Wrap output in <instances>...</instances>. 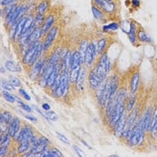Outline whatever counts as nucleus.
I'll return each instance as SVG.
<instances>
[{
  "label": "nucleus",
  "mask_w": 157,
  "mask_h": 157,
  "mask_svg": "<svg viewBox=\"0 0 157 157\" xmlns=\"http://www.w3.org/2000/svg\"><path fill=\"white\" fill-rule=\"evenodd\" d=\"M111 67L112 65L108 55V51L106 50L101 55L99 56V58L97 59L96 62L93 67L96 73L97 76L102 82L106 80L107 77L109 76V74L111 70Z\"/></svg>",
  "instance_id": "1"
},
{
  "label": "nucleus",
  "mask_w": 157,
  "mask_h": 157,
  "mask_svg": "<svg viewBox=\"0 0 157 157\" xmlns=\"http://www.w3.org/2000/svg\"><path fill=\"white\" fill-rule=\"evenodd\" d=\"M47 60H48V56L46 55V53H44V55L42 57H40V59L30 68L29 77L32 81H38L39 80L40 76L41 75L42 71L44 69V67L47 63Z\"/></svg>",
  "instance_id": "2"
},
{
  "label": "nucleus",
  "mask_w": 157,
  "mask_h": 157,
  "mask_svg": "<svg viewBox=\"0 0 157 157\" xmlns=\"http://www.w3.org/2000/svg\"><path fill=\"white\" fill-rule=\"evenodd\" d=\"M97 48H96V42L94 40H90L88 48H87V51H86V55H85V66L88 68H92L95 62L97 60Z\"/></svg>",
  "instance_id": "3"
},
{
  "label": "nucleus",
  "mask_w": 157,
  "mask_h": 157,
  "mask_svg": "<svg viewBox=\"0 0 157 157\" xmlns=\"http://www.w3.org/2000/svg\"><path fill=\"white\" fill-rule=\"evenodd\" d=\"M59 27L58 25H54L46 33V35L44 36V40L42 41L44 53H47L50 50L52 45L54 44L55 40L59 35Z\"/></svg>",
  "instance_id": "4"
},
{
  "label": "nucleus",
  "mask_w": 157,
  "mask_h": 157,
  "mask_svg": "<svg viewBox=\"0 0 157 157\" xmlns=\"http://www.w3.org/2000/svg\"><path fill=\"white\" fill-rule=\"evenodd\" d=\"M22 127V121L21 120L17 117V116H13V120L8 125V133L11 136L13 141L15 142L17 137H18V134L21 129Z\"/></svg>",
  "instance_id": "5"
},
{
  "label": "nucleus",
  "mask_w": 157,
  "mask_h": 157,
  "mask_svg": "<svg viewBox=\"0 0 157 157\" xmlns=\"http://www.w3.org/2000/svg\"><path fill=\"white\" fill-rule=\"evenodd\" d=\"M87 70H89V69L85 67V65H83L81 67L80 73H79V75L77 77V80L74 85V88L77 92H81V91L85 90V82H87V74H88Z\"/></svg>",
  "instance_id": "6"
},
{
  "label": "nucleus",
  "mask_w": 157,
  "mask_h": 157,
  "mask_svg": "<svg viewBox=\"0 0 157 157\" xmlns=\"http://www.w3.org/2000/svg\"><path fill=\"white\" fill-rule=\"evenodd\" d=\"M101 84V81L97 76L94 67L90 68L88 71V74H87V86H88V88L94 92L100 86Z\"/></svg>",
  "instance_id": "7"
},
{
  "label": "nucleus",
  "mask_w": 157,
  "mask_h": 157,
  "mask_svg": "<svg viewBox=\"0 0 157 157\" xmlns=\"http://www.w3.org/2000/svg\"><path fill=\"white\" fill-rule=\"evenodd\" d=\"M102 11L105 13L106 16H110V15H115L117 9H118V5L116 1H112V2H109L106 0H101L100 6H99Z\"/></svg>",
  "instance_id": "8"
},
{
  "label": "nucleus",
  "mask_w": 157,
  "mask_h": 157,
  "mask_svg": "<svg viewBox=\"0 0 157 157\" xmlns=\"http://www.w3.org/2000/svg\"><path fill=\"white\" fill-rule=\"evenodd\" d=\"M35 134L34 129L31 127V125L29 124H24L21 127V129L18 134V137L15 141V143L19 142V141H23V140H29L31 138L32 136H33Z\"/></svg>",
  "instance_id": "9"
},
{
  "label": "nucleus",
  "mask_w": 157,
  "mask_h": 157,
  "mask_svg": "<svg viewBox=\"0 0 157 157\" xmlns=\"http://www.w3.org/2000/svg\"><path fill=\"white\" fill-rule=\"evenodd\" d=\"M127 117H128V112H127V110H125L124 113L122 114V116L121 117V119L116 122V124L112 128L113 135L116 137H118V138H121L122 137V134H123V130H124V127H125Z\"/></svg>",
  "instance_id": "10"
},
{
  "label": "nucleus",
  "mask_w": 157,
  "mask_h": 157,
  "mask_svg": "<svg viewBox=\"0 0 157 157\" xmlns=\"http://www.w3.org/2000/svg\"><path fill=\"white\" fill-rule=\"evenodd\" d=\"M40 41H37V42H34V43L31 44L30 46H28L27 48L25 49V51L24 52V55L22 57V60H21V63H22V65L24 67H27L28 63L30 62L32 57L33 56L35 50L37 49V47H38V45L40 44Z\"/></svg>",
  "instance_id": "11"
},
{
  "label": "nucleus",
  "mask_w": 157,
  "mask_h": 157,
  "mask_svg": "<svg viewBox=\"0 0 157 157\" xmlns=\"http://www.w3.org/2000/svg\"><path fill=\"white\" fill-rule=\"evenodd\" d=\"M60 75V65L58 64L53 67L51 72L49 73L48 78H47V84H46V89H51V87L54 85L55 82L57 81L58 77Z\"/></svg>",
  "instance_id": "12"
},
{
  "label": "nucleus",
  "mask_w": 157,
  "mask_h": 157,
  "mask_svg": "<svg viewBox=\"0 0 157 157\" xmlns=\"http://www.w3.org/2000/svg\"><path fill=\"white\" fill-rule=\"evenodd\" d=\"M153 110H154L153 107L152 106H149L142 113V115H143V122H144V128H145V130L146 133H150V131H151Z\"/></svg>",
  "instance_id": "13"
},
{
  "label": "nucleus",
  "mask_w": 157,
  "mask_h": 157,
  "mask_svg": "<svg viewBox=\"0 0 157 157\" xmlns=\"http://www.w3.org/2000/svg\"><path fill=\"white\" fill-rule=\"evenodd\" d=\"M140 83V74L139 71H135L129 79V93L130 94H136Z\"/></svg>",
  "instance_id": "14"
},
{
  "label": "nucleus",
  "mask_w": 157,
  "mask_h": 157,
  "mask_svg": "<svg viewBox=\"0 0 157 157\" xmlns=\"http://www.w3.org/2000/svg\"><path fill=\"white\" fill-rule=\"evenodd\" d=\"M56 20H57V18H56V15L54 13H49L48 15H46L45 21H44L43 24L41 25V32H42L43 36H45L46 33L55 25Z\"/></svg>",
  "instance_id": "15"
},
{
  "label": "nucleus",
  "mask_w": 157,
  "mask_h": 157,
  "mask_svg": "<svg viewBox=\"0 0 157 157\" xmlns=\"http://www.w3.org/2000/svg\"><path fill=\"white\" fill-rule=\"evenodd\" d=\"M139 24H137L135 21H131L130 22V28L129 31L128 33V38L130 41L131 44L136 45L137 43V38H136V33H137V30L139 28Z\"/></svg>",
  "instance_id": "16"
},
{
  "label": "nucleus",
  "mask_w": 157,
  "mask_h": 157,
  "mask_svg": "<svg viewBox=\"0 0 157 157\" xmlns=\"http://www.w3.org/2000/svg\"><path fill=\"white\" fill-rule=\"evenodd\" d=\"M83 66V62H82V58L81 55L78 51V49H75L73 50L72 57H71V61H70V70L81 67ZM69 70V71H70Z\"/></svg>",
  "instance_id": "17"
},
{
  "label": "nucleus",
  "mask_w": 157,
  "mask_h": 157,
  "mask_svg": "<svg viewBox=\"0 0 157 157\" xmlns=\"http://www.w3.org/2000/svg\"><path fill=\"white\" fill-rule=\"evenodd\" d=\"M91 10H92V13H93L94 18L95 20H97V21H101H101H103L104 19L107 18L105 13L102 11V9H101L99 6H97L95 4H93V3H92Z\"/></svg>",
  "instance_id": "18"
},
{
  "label": "nucleus",
  "mask_w": 157,
  "mask_h": 157,
  "mask_svg": "<svg viewBox=\"0 0 157 157\" xmlns=\"http://www.w3.org/2000/svg\"><path fill=\"white\" fill-rule=\"evenodd\" d=\"M43 37L42 35V32H41V26L40 27H37L35 30L32 33V34L30 35L28 41H27V47L30 46L31 44L37 42V41H40L41 38Z\"/></svg>",
  "instance_id": "19"
},
{
  "label": "nucleus",
  "mask_w": 157,
  "mask_h": 157,
  "mask_svg": "<svg viewBox=\"0 0 157 157\" xmlns=\"http://www.w3.org/2000/svg\"><path fill=\"white\" fill-rule=\"evenodd\" d=\"M89 42H90V40H89L87 38H83V39L79 41V44H78V48H77V49H78L80 55H81L83 65H85V55H86V51H87V48H88Z\"/></svg>",
  "instance_id": "20"
},
{
  "label": "nucleus",
  "mask_w": 157,
  "mask_h": 157,
  "mask_svg": "<svg viewBox=\"0 0 157 157\" xmlns=\"http://www.w3.org/2000/svg\"><path fill=\"white\" fill-rule=\"evenodd\" d=\"M136 38H137V41H139L140 43H152L153 41L152 38L146 33V32L141 26H139L137 30Z\"/></svg>",
  "instance_id": "21"
},
{
  "label": "nucleus",
  "mask_w": 157,
  "mask_h": 157,
  "mask_svg": "<svg viewBox=\"0 0 157 157\" xmlns=\"http://www.w3.org/2000/svg\"><path fill=\"white\" fill-rule=\"evenodd\" d=\"M31 149L30 140H23L16 143V152L18 155H22L24 153L28 152Z\"/></svg>",
  "instance_id": "22"
},
{
  "label": "nucleus",
  "mask_w": 157,
  "mask_h": 157,
  "mask_svg": "<svg viewBox=\"0 0 157 157\" xmlns=\"http://www.w3.org/2000/svg\"><path fill=\"white\" fill-rule=\"evenodd\" d=\"M150 136L153 139H155L157 136V105L155 106L153 110V118H152V125H151V131Z\"/></svg>",
  "instance_id": "23"
},
{
  "label": "nucleus",
  "mask_w": 157,
  "mask_h": 157,
  "mask_svg": "<svg viewBox=\"0 0 157 157\" xmlns=\"http://www.w3.org/2000/svg\"><path fill=\"white\" fill-rule=\"evenodd\" d=\"M108 44H109V40L105 37H102L97 40L96 48L98 56L101 55L104 51H106V47L108 46Z\"/></svg>",
  "instance_id": "24"
},
{
  "label": "nucleus",
  "mask_w": 157,
  "mask_h": 157,
  "mask_svg": "<svg viewBox=\"0 0 157 157\" xmlns=\"http://www.w3.org/2000/svg\"><path fill=\"white\" fill-rule=\"evenodd\" d=\"M5 67L7 71L12 73H19L22 71V67L20 65H17L13 60H6L5 62Z\"/></svg>",
  "instance_id": "25"
},
{
  "label": "nucleus",
  "mask_w": 157,
  "mask_h": 157,
  "mask_svg": "<svg viewBox=\"0 0 157 157\" xmlns=\"http://www.w3.org/2000/svg\"><path fill=\"white\" fill-rule=\"evenodd\" d=\"M49 6V2L48 0H41L36 6V8L34 9L35 13H43L45 14L48 11Z\"/></svg>",
  "instance_id": "26"
},
{
  "label": "nucleus",
  "mask_w": 157,
  "mask_h": 157,
  "mask_svg": "<svg viewBox=\"0 0 157 157\" xmlns=\"http://www.w3.org/2000/svg\"><path fill=\"white\" fill-rule=\"evenodd\" d=\"M121 28V24H119L116 21H112L111 23L104 24L102 26V32L104 33H109V32H116Z\"/></svg>",
  "instance_id": "27"
},
{
  "label": "nucleus",
  "mask_w": 157,
  "mask_h": 157,
  "mask_svg": "<svg viewBox=\"0 0 157 157\" xmlns=\"http://www.w3.org/2000/svg\"><path fill=\"white\" fill-rule=\"evenodd\" d=\"M13 114L8 111V110H2L1 114H0V124H7L9 125V123L13 120Z\"/></svg>",
  "instance_id": "28"
},
{
  "label": "nucleus",
  "mask_w": 157,
  "mask_h": 157,
  "mask_svg": "<svg viewBox=\"0 0 157 157\" xmlns=\"http://www.w3.org/2000/svg\"><path fill=\"white\" fill-rule=\"evenodd\" d=\"M136 102V94H131L130 96L128 97L127 101H126V105H125V109H126L128 113H129L135 108Z\"/></svg>",
  "instance_id": "29"
},
{
  "label": "nucleus",
  "mask_w": 157,
  "mask_h": 157,
  "mask_svg": "<svg viewBox=\"0 0 157 157\" xmlns=\"http://www.w3.org/2000/svg\"><path fill=\"white\" fill-rule=\"evenodd\" d=\"M64 155L59 149L56 148V147H52L49 148L48 151L42 155V157H62Z\"/></svg>",
  "instance_id": "30"
},
{
  "label": "nucleus",
  "mask_w": 157,
  "mask_h": 157,
  "mask_svg": "<svg viewBox=\"0 0 157 157\" xmlns=\"http://www.w3.org/2000/svg\"><path fill=\"white\" fill-rule=\"evenodd\" d=\"M81 67H78V68H75V69H73L69 71V78H70V83L73 85H75V83L76 82L77 80V77L79 75V73L81 70Z\"/></svg>",
  "instance_id": "31"
},
{
  "label": "nucleus",
  "mask_w": 157,
  "mask_h": 157,
  "mask_svg": "<svg viewBox=\"0 0 157 157\" xmlns=\"http://www.w3.org/2000/svg\"><path fill=\"white\" fill-rule=\"evenodd\" d=\"M45 18H46V15L43 13H35V15H34V25L36 27H40L44 23Z\"/></svg>",
  "instance_id": "32"
},
{
  "label": "nucleus",
  "mask_w": 157,
  "mask_h": 157,
  "mask_svg": "<svg viewBox=\"0 0 157 157\" xmlns=\"http://www.w3.org/2000/svg\"><path fill=\"white\" fill-rule=\"evenodd\" d=\"M2 96L7 102H10V103H13L16 101V97L13 95L12 94L9 93V91H6V90H4L2 92Z\"/></svg>",
  "instance_id": "33"
},
{
  "label": "nucleus",
  "mask_w": 157,
  "mask_h": 157,
  "mask_svg": "<svg viewBox=\"0 0 157 157\" xmlns=\"http://www.w3.org/2000/svg\"><path fill=\"white\" fill-rule=\"evenodd\" d=\"M16 101H17V103H18L19 107H20L22 109H24V111L29 112V113L33 112V108H31V106H29L28 104H26V103H24V101H22L19 98H16Z\"/></svg>",
  "instance_id": "34"
},
{
  "label": "nucleus",
  "mask_w": 157,
  "mask_h": 157,
  "mask_svg": "<svg viewBox=\"0 0 157 157\" xmlns=\"http://www.w3.org/2000/svg\"><path fill=\"white\" fill-rule=\"evenodd\" d=\"M9 82H10V84H11L13 87L20 88V87L22 86V82H21V80H20L18 77L14 76V75H10V76H9Z\"/></svg>",
  "instance_id": "35"
},
{
  "label": "nucleus",
  "mask_w": 157,
  "mask_h": 157,
  "mask_svg": "<svg viewBox=\"0 0 157 157\" xmlns=\"http://www.w3.org/2000/svg\"><path fill=\"white\" fill-rule=\"evenodd\" d=\"M1 86H2V88L4 90H6V91H13V90H14V87L10 84V82L5 80L4 78L1 79Z\"/></svg>",
  "instance_id": "36"
},
{
  "label": "nucleus",
  "mask_w": 157,
  "mask_h": 157,
  "mask_svg": "<svg viewBox=\"0 0 157 157\" xmlns=\"http://www.w3.org/2000/svg\"><path fill=\"white\" fill-rule=\"evenodd\" d=\"M10 150H11L10 145H0V156H8V154H9Z\"/></svg>",
  "instance_id": "37"
},
{
  "label": "nucleus",
  "mask_w": 157,
  "mask_h": 157,
  "mask_svg": "<svg viewBox=\"0 0 157 157\" xmlns=\"http://www.w3.org/2000/svg\"><path fill=\"white\" fill-rule=\"evenodd\" d=\"M50 145V140L48 137H46L45 136H40L39 137V145L41 146H49Z\"/></svg>",
  "instance_id": "38"
},
{
  "label": "nucleus",
  "mask_w": 157,
  "mask_h": 157,
  "mask_svg": "<svg viewBox=\"0 0 157 157\" xmlns=\"http://www.w3.org/2000/svg\"><path fill=\"white\" fill-rule=\"evenodd\" d=\"M129 28H130V22L126 20V21H122L121 22V29L125 33L128 34V31H129Z\"/></svg>",
  "instance_id": "39"
},
{
  "label": "nucleus",
  "mask_w": 157,
  "mask_h": 157,
  "mask_svg": "<svg viewBox=\"0 0 157 157\" xmlns=\"http://www.w3.org/2000/svg\"><path fill=\"white\" fill-rule=\"evenodd\" d=\"M39 137L40 136H38L36 134H34L33 136H31V138L29 139L30 140V144H31V148L39 145Z\"/></svg>",
  "instance_id": "40"
},
{
  "label": "nucleus",
  "mask_w": 157,
  "mask_h": 157,
  "mask_svg": "<svg viewBox=\"0 0 157 157\" xmlns=\"http://www.w3.org/2000/svg\"><path fill=\"white\" fill-rule=\"evenodd\" d=\"M46 115L48 116V118L50 120V121H58L59 117L57 115V113L53 110H48L46 111Z\"/></svg>",
  "instance_id": "41"
},
{
  "label": "nucleus",
  "mask_w": 157,
  "mask_h": 157,
  "mask_svg": "<svg viewBox=\"0 0 157 157\" xmlns=\"http://www.w3.org/2000/svg\"><path fill=\"white\" fill-rule=\"evenodd\" d=\"M56 136H57V137L60 140L62 143H64V144H66V145H70L69 140L67 139V137L65 135L59 133V132H56Z\"/></svg>",
  "instance_id": "42"
},
{
  "label": "nucleus",
  "mask_w": 157,
  "mask_h": 157,
  "mask_svg": "<svg viewBox=\"0 0 157 157\" xmlns=\"http://www.w3.org/2000/svg\"><path fill=\"white\" fill-rule=\"evenodd\" d=\"M18 93H19L20 96L23 97L24 100H26V101H31V96L26 93V91H25L24 89H23V88H20V89L18 90Z\"/></svg>",
  "instance_id": "43"
},
{
  "label": "nucleus",
  "mask_w": 157,
  "mask_h": 157,
  "mask_svg": "<svg viewBox=\"0 0 157 157\" xmlns=\"http://www.w3.org/2000/svg\"><path fill=\"white\" fill-rule=\"evenodd\" d=\"M18 1H20V0H1L0 4H1V6L4 7L6 6L11 5V4H13V3H17Z\"/></svg>",
  "instance_id": "44"
},
{
  "label": "nucleus",
  "mask_w": 157,
  "mask_h": 157,
  "mask_svg": "<svg viewBox=\"0 0 157 157\" xmlns=\"http://www.w3.org/2000/svg\"><path fill=\"white\" fill-rule=\"evenodd\" d=\"M22 114H23L24 118H25V119L28 120V121H33V122H37V121H38L36 117L33 116V115H29V114H24V113H22Z\"/></svg>",
  "instance_id": "45"
},
{
  "label": "nucleus",
  "mask_w": 157,
  "mask_h": 157,
  "mask_svg": "<svg viewBox=\"0 0 157 157\" xmlns=\"http://www.w3.org/2000/svg\"><path fill=\"white\" fill-rule=\"evenodd\" d=\"M73 148H74V150L75 151V153H76V155L78 156H85V154L83 153V151L77 145H73Z\"/></svg>",
  "instance_id": "46"
},
{
  "label": "nucleus",
  "mask_w": 157,
  "mask_h": 157,
  "mask_svg": "<svg viewBox=\"0 0 157 157\" xmlns=\"http://www.w3.org/2000/svg\"><path fill=\"white\" fill-rule=\"evenodd\" d=\"M33 109H35L38 113H40V115H41L43 118H45V119H46V120H47L48 121H50V120H49V119L48 118V116L46 115V113H43V112H42V111L40 109V108H38V107H37V106H35V105H33Z\"/></svg>",
  "instance_id": "47"
},
{
  "label": "nucleus",
  "mask_w": 157,
  "mask_h": 157,
  "mask_svg": "<svg viewBox=\"0 0 157 157\" xmlns=\"http://www.w3.org/2000/svg\"><path fill=\"white\" fill-rule=\"evenodd\" d=\"M131 5H132V6L135 7V8H139L140 7V5H141L140 0H132L131 1Z\"/></svg>",
  "instance_id": "48"
},
{
  "label": "nucleus",
  "mask_w": 157,
  "mask_h": 157,
  "mask_svg": "<svg viewBox=\"0 0 157 157\" xmlns=\"http://www.w3.org/2000/svg\"><path fill=\"white\" fill-rule=\"evenodd\" d=\"M41 108H42V109H44L45 111H48V110H50V105L47 102H43L41 104Z\"/></svg>",
  "instance_id": "49"
},
{
  "label": "nucleus",
  "mask_w": 157,
  "mask_h": 157,
  "mask_svg": "<svg viewBox=\"0 0 157 157\" xmlns=\"http://www.w3.org/2000/svg\"><path fill=\"white\" fill-rule=\"evenodd\" d=\"M81 142H82V143L84 144V145H85V146H86V147H87L88 149H92V147H91L90 145L87 144V142H86V141H85V140H83V139H81Z\"/></svg>",
  "instance_id": "50"
},
{
  "label": "nucleus",
  "mask_w": 157,
  "mask_h": 157,
  "mask_svg": "<svg viewBox=\"0 0 157 157\" xmlns=\"http://www.w3.org/2000/svg\"><path fill=\"white\" fill-rule=\"evenodd\" d=\"M101 2V0H92V3L93 4H95L97 6H100Z\"/></svg>",
  "instance_id": "51"
},
{
  "label": "nucleus",
  "mask_w": 157,
  "mask_h": 157,
  "mask_svg": "<svg viewBox=\"0 0 157 157\" xmlns=\"http://www.w3.org/2000/svg\"><path fill=\"white\" fill-rule=\"evenodd\" d=\"M6 72V67H1V73L2 74H4V73Z\"/></svg>",
  "instance_id": "52"
},
{
  "label": "nucleus",
  "mask_w": 157,
  "mask_h": 157,
  "mask_svg": "<svg viewBox=\"0 0 157 157\" xmlns=\"http://www.w3.org/2000/svg\"><path fill=\"white\" fill-rule=\"evenodd\" d=\"M110 156H111V157H117L118 155H111Z\"/></svg>",
  "instance_id": "53"
},
{
  "label": "nucleus",
  "mask_w": 157,
  "mask_h": 157,
  "mask_svg": "<svg viewBox=\"0 0 157 157\" xmlns=\"http://www.w3.org/2000/svg\"><path fill=\"white\" fill-rule=\"evenodd\" d=\"M106 1H109V2H112V1H114V0H106Z\"/></svg>",
  "instance_id": "54"
},
{
  "label": "nucleus",
  "mask_w": 157,
  "mask_h": 157,
  "mask_svg": "<svg viewBox=\"0 0 157 157\" xmlns=\"http://www.w3.org/2000/svg\"><path fill=\"white\" fill-rule=\"evenodd\" d=\"M114 1H116V2H118V1H120V0H114Z\"/></svg>",
  "instance_id": "55"
}]
</instances>
